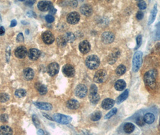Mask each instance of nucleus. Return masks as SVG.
Here are the masks:
<instances>
[{
	"instance_id": "f257e3e1",
	"label": "nucleus",
	"mask_w": 160,
	"mask_h": 135,
	"mask_svg": "<svg viewBox=\"0 0 160 135\" xmlns=\"http://www.w3.org/2000/svg\"><path fill=\"white\" fill-rule=\"evenodd\" d=\"M157 71L153 69L146 72L144 76V81L145 84L150 88H154L156 84V77Z\"/></svg>"
},
{
	"instance_id": "f03ea898",
	"label": "nucleus",
	"mask_w": 160,
	"mask_h": 135,
	"mask_svg": "<svg viewBox=\"0 0 160 135\" xmlns=\"http://www.w3.org/2000/svg\"><path fill=\"white\" fill-rule=\"evenodd\" d=\"M86 65L87 68L90 70H95L97 69L100 65V60L99 57L95 55L89 56L86 58Z\"/></svg>"
},
{
	"instance_id": "7ed1b4c3",
	"label": "nucleus",
	"mask_w": 160,
	"mask_h": 135,
	"mask_svg": "<svg viewBox=\"0 0 160 135\" xmlns=\"http://www.w3.org/2000/svg\"><path fill=\"white\" fill-rule=\"evenodd\" d=\"M143 54L141 51H137L134 54L132 59V70L137 72L140 69L142 63Z\"/></svg>"
},
{
	"instance_id": "20e7f679",
	"label": "nucleus",
	"mask_w": 160,
	"mask_h": 135,
	"mask_svg": "<svg viewBox=\"0 0 160 135\" xmlns=\"http://www.w3.org/2000/svg\"><path fill=\"white\" fill-rule=\"evenodd\" d=\"M89 100L93 104H97L100 100V96L97 93V88L95 84H92L90 87Z\"/></svg>"
},
{
	"instance_id": "39448f33",
	"label": "nucleus",
	"mask_w": 160,
	"mask_h": 135,
	"mask_svg": "<svg viewBox=\"0 0 160 135\" xmlns=\"http://www.w3.org/2000/svg\"><path fill=\"white\" fill-rule=\"evenodd\" d=\"M53 118L56 122L62 124H69L72 120V117H70V116L65 115H63V114H60V113L54 114L53 115Z\"/></svg>"
},
{
	"instance_id": "423d86ee",
	"label": "nucleus",
	"mask_w": 160,
	"mask_h": 135,
	"mask_svg": "<svg viewBox=\"0 0 160 135\" xmlns=\"http://www.w3.org/2000/svg\"><path fill=\"white\" fill-rule=\"evenodd\" d=\"M107 78V71L104 70H99L96 72L94 76V81L98 84L104 82Z\"/></svg>"
},
{
	"instance_id": "0eeeda50",
	"label": "nucleus",
	"mask_w": 160,
	"mask_h": 135,
	"mask_svg": "<svg viewBox=\"0 0 160 135\" xmlns=\"http://www.w3.org/2000/svg\"><path fill=\"white\" fill-rule=\"evenodd\" d=\"M87 88L86 85L83 84H80L77 85L75 88V95L79 98H84L87 94Z\"/></svg>"
},
{
	"instance_id": "6e6552de",
	"label": "nucleus",
	"mask_w": 160,
	"mask_h": 135,
	"mask_svg": "<svg viewBox=\"0 0 160 135\" xmlns=\"http://www.w3.org/2000/svg\"><path fill=\"white\" fill-rule=\"evenodd\" d=\"M80 19V15L76 12H71L68 14L67 16V22L72 25H75L79 22Z\"/></svg>"
},
{
	"instance_id": "1a4fd4ad",
	"label": "nucleus",
	"mask_w": 160,
	"mask_h": 135,
	"mask_svg": "<svg viewBox=\"0 0 160 135\" xmlns=\"http://www.w3.org/2000/svg\"><path fill=\"white\" fill-rule=\"evenodd\" d=\"M38 7L42 12H46L53 7V3L49 1H41L38 4Z\"/></svg>"
},
{
	"instance_id": "9d476101",
	"label": "nucleus",
	"mask_w": 160,
	"mask_h": 135,
	"mask_svg": "<svg viewBox=\"0 0 160 135\" xmlns=\"http://www.w3.org/2000/svg\"><path fill=\"white\" fill-rule=\"evenodd\" d=\"M42 38L44 43L47 45L52 44L55 40V37L53 34L49 31H45L42 35Z\"/></svg>"
},
{
	"instance_id": "9b49d317",
	"label": "nucleus",
	"mask_w": 160,
	"mask_h": 135,
	"mask_svg": "<svg viewBox=\"0 0 160 135\" xmlns=\"http://www.w3.org/2000/svg\"><path fill=\"white\" fill-rule=\"evenodd\" d=\"M63 74L68 77H72L75 76V70L74 67L70 64H66L62 69Z\"/></svg>"
},
{
	"instance_id": "f8f14e48",
	"label": "nucleus",
	"mask_w": 160,
	"mask_h": 135,
	"mask_svg": "<svg viewBox=\"0 0 160 135\" xmlns=\"http://www.w3.org/2000/svg\"><path fill=\"white\" fill-rule=\"evenodd\" d=\"M60 69V66L57 63H50L47 68L48 73L51 76H54L58 73Z\"/></svg>"
},
{
	"instance_id": "ddd939ff",
	"label": "nucleus",
	"mask_w": 160,
	"mask_h": 135,
	"mask_svg": "<svg viewBox=\"0 0 160 135\" xmlns=\"http://www.w3.org/2000/svg\"><path fill=\"white\" fill-rule=\"evenodd\" d=\"M102 42L105 44H110L115 40V35L111 32H105L101 35Z\"/></svg>"
},
{
	"instance_id": "4468645a",
	"label": "nucleus",
	"mask_w": 160,
	"mask_h": 135,
	"mask_svg": "<svg viewBox=\"0 0 160 135\" xmlns=\"http://www.w3.org/2000/svg\"><path fill=\"white\" fill-rule=\"evenodd\" d=\"M14 54L17 58L22 59L27 56L28 54V51L27 48L24 47V46H19L15 50Z\"/></svg>"
},
{
	"instance_id": "2eb2a0df",
	"label": "nucleus",
	"mask_w": 160,
	"mask_h": 135,
	"mask_svg": "<svg viewBox=\"0 0 160 135\" xmlns=\"http://www.w3.org/2000/svg\"><path fill=\"white\" fill-rule=\"evenodd\" d=\"M90 48L91 46L90 43L87 40H84L81 41L79 45V49L81 52L83 54L88 53L90 50Z\"/></svg>"
},
{
	"instance_id": "dca6fc26",
	"label": "nucleus",
	"mask_w": 160,
	"mask_h": 135,
	"mask_svg": "<svg viewBox=\"0 0 160 135\" xmlns=\"http://www.w3.org/2000/svg\"><path fill=\"white\" fill-rule=\"evenodd\" d=\"M40 52L39 50L36 48L30 49L28 52V58L32 61H36L38 60L40 56Z\"/></svg>"
},
{
	"instance_id": "f3484780",
	"label": "nucleus",
	"mask_w": 160,
	"mask_h": 135,
	"mask_svg": "<svg viewBox=\"0 0 160 135\" xmlns=\"http://www.w3.org/2000/svg\"><path fill=\"white\" fill-rule=\"evenodd\" d=\"M80 11L82 14L86 16H90L93 13V9L89 4H83L80 7Z\"/></svg>"
},
{
	"instance_id": "a211bd4d",
	"label": "nucleus",
	"mask_w": 160,
	"mask_h": 135,
	"mask_svg": "<svg viewBox=\"0 0 160 135\" xmlns=\"http://www.w3.org/2000/svg\"><path fill=\"white\" fill-rule=\"evenodd\" d=\"M34 105L38 108L40 109H42V110L51 111L53 109L52 105L49 103L37 102H34Z\"/></svg>"
},
{
	"instance_id": "6ab92c4d",
	"label": "nucleus",
	"mask_w": 160,
	"mask_h": 135,
	"mask_svg": "<svg viewBox=\"0 0 160 135\" xmlns=\"http://www.w3.org/2000/svg\"><path fill=\"white\" fill-rule=\"evenodd\" d=\"M115 102L111 98H105L102 101L101 103V106L103 109L105 110H108L112 108V107L115 105Z\"/></svg>"
},
{
	"instance_id": "aec40b11",
	"label": "nucleus",
	"mask_w": 160,
	"mask_h": 135,
	"mask_svg": "<svg viewBox=\"0 0 160 135\" xmlns=\"http://www.w3.org/2000/svg\"><path fill=\"white\" fill-rule=\"evenodd\" d=\"M23 75L24 78L27 81L32 80L34 77V72L31 68H26L23 71Z\"/></svg>"
},
{
	"instance_id": "412c9836",
	"label": "nucleus",
	"mask_w": 160,
	"mask_h": 135,
	"mask_svg": "<svg viewBox=\"0 0 160 135\" xmlns=\"http://www.w3.org/2000/svg\"><path fill=\"white\" fill-rule=\"evenodd\" d=\"M80 103L75 99H70L66 103V106L70 109L75 110L80 107Z\"/></svg>"
},
{
	"instance_id": "4be33fe9",
	"label": "nucleus",
	"mask_w": 160,
	"mask_h": 135,
	"mask_svg": "<svg viewBox=\"0 0 160 135\" xmlns=\"http://www.w3.org/2000/svg\"><path fill=\"white\" fill-rule=\"evenodd\" d=\"M157 12H158L157 4L156 3L154 5V6H153V7L152 10V11H151V13L150 14V16H149V20H148V25H149L152 24L154 22L155 19V18H156Z\"/></svg>"
},
{
	"instance_id": "5701e85b",
	"label": "nucleus",
	"mask_w": 160,
	"mask_h": 135,
	"mask_svg": "<svg viewBox=\"0 0 160 135\" xmlns=\"http://www.w3.org/2000/svg\"><path fill=\"white\" fill-rule=\"evenodd\" d=\"M126 87V84L125 82V81H123L122 79H119L116 82L115 84V89L117 91H122L125 89Z\"/></svg>"
},
{
	"instance_id": "b1692460",
	"label": "nucleus",
	"mask_w": 160,
	"mask_h": 135,
	"mask_svg": "<svg viewBox=\"0 0 160 135\" xmlns=\"http://www.w3.org/2000/svg\"><path fill=\"white\" fill-rule=\"evenodd\" d=\"M36 88L37 89L38 91L39 92V94L41 95H45L48 92V88L45 85L40 84L39 82H38L36 84Z\"/></svg>"
},
{
	"instance_id": "393cba45",
	"label": "nucleus",
	"mask_w": 160,
	"mask_h": 135,
	"mask_svg": "<svg viewBox=\"0 0 160 135\" xmlns=\"http://www.w3.org/2000/svg\"><path fill=\"white\" fill-rule=\"evenodd\" d=\"M13 130L9 126H2L0 127V135H12Z\"/></svg>"
},
{
	"instance_id": "a878e982",
	"label": "nucleus",
	"mask_w": 160,
	"mask_h": 135,
	"mask_svg": "<svg viewBox=\"0 0 160 135\" xmlns=\"http://www.w3.org/2000/svg\"><path fill=\"white\" fill-rule=\"evenodd\" d=\"M129 96V90H125L124 92H123L122 94L119 96L116 99L117 104H120L122 102H124Z\"/></svg>"
},
{
	"instance_id": "bb28decb",
	"label": "nucleus",
	"mask_w": 160,
	"mask_h": 135,
	"mask_svg": "<svg viewBox=\"0 0 160 135\" xmlns=\"http://www.w3.org/2000/svg\"><path fill=\"white\" fill-rule=\"evenodd\" d=\"M144 119L145 123L151 124L155 121V116L152 113H147L144 116Z\"/></svg>"
},
{
	"instance_id": "cd10ccee",
	"label": "nucleus",
	"mask_w": 160,
	"mask_h": 135,
	"mask_svg": "<svg viewBox=\"0 0 160 135\" xmlns=\"http://www.w3.org/2000/svg\"><path fill=\"white\" fill-rule=\"evenodd\" d=\"M134 129H135V126L133 124L131 123H127L125 124L124 127H123V130L125 133H131L134 132Z\"/></svg>"
},
{
	"instance_id": "c85d7f7f",
	"label": "nucleus",
	"mask_w": 160,
	"mask_h": 135,
	"mask_svg": "<svg viewBox=\"0 0 160 135\" xmlns=\"http://www.w3.org/2000/svg\"><path fill=\"white\" fill-rule=\"evenodd\" d=\"M102 117V113L99 111H96L93 113L90 116V119L92 121H99Z\"/></svg>"
},
{
	"instance_id": "c756f323",
	"label": "nucleus",
	"mask_w": 160,
	"mask_h": 135,
	"mask_svg": "<svg viewBox=\"0 0 160 135\" xmlns=\"http://www.w3.org/2000/svg\"><path fill=\"white\" fill-rule=\"evenodd\" d=\"M126 67L124 65L120 64V65H119L117 67L116 70V74L118 76H122V75H123V74L125 73L126 72Z\"/></svg>"
},
{
	"instance_id": "7c9ffc66",
	"label": "nucleus",
	"mask_w": 160,
	"mask_h": 135,
	"mask_svg": "<svg viewBox=\"0 0 160 135\" xmlns=\"http://www.w3.org/2000/svg\"><path fill=\"white\" fill-rule=\"evenodd\" d=\"M64 39L66 41V42H68H68H72V41H74L75 40V37L73 33H67L65 35Z\"/></svg>"
},
{
	"instance_id": "2f4dec72",
	"label": "nucleus",
	"mask_w": 160,
	"mask_h": 135,
	"mask_svg": "<svg viewBox=\"0 0 160 135\" xmlns=\"http://www.w3.org/2000/svg\"><path fill=\"white\" fill-rule=\"evenodd\" d=\"M14 94L18 98H22L26 96L27 92L24 89H19L16 90Z\"/></svg>"
},
{
	"instance_id": "473e14b6",
	"label": "nucleus",
	"mask_w": 160,
	"mask_h": 135,
	"mask_svg": "<svg viewBox=\"0 0 160 135\" xmlns=\"http://www.w3.org/2000/svg\"><path fill=\"white\" fill-rule=\"evenodd\" d=\"M117 108H113L112 109L108 112L107 113L105 116V119H110L113 116H114L115 115H116V114L117 113Z\"/></svg>"
},
{
	"instance_id": "72a5a7b5",
	"label": "nucleus",
	"mask_w": 160,
	"mask_h": 135,
	"mask_svg": "<svg viewBox=\"0 0 160 135\" xmlns=\"http://www.w3.org/2000/svg\"><path fill=\"white\" fill-rule=\"evenodd\" d=\"M9 98L10 96L7 93H1V94H0V102H6L9 100Z\"/></svg>"
},
{
	"instance_id": "f704fd0d",
	"label": "nucleus",
	"mask_w": 160,
	"mask_h": 135,
	"mask_svg": "<svg viewBox=\"0 0 160 135\" xmlns=\"http://www.w3.org/2000/svg\"><path fill=\"white\" fill-rule=\"evenodd\" d=\"M136 124L139 126H143L145 124V121H144V117L142 116H138L136 118Z\"/></svg>"
},
{
	"instance_id": "c9c22d12",
	"label": "nucleus",
	"mask_w": 160,
	"mask_h": 135,
	"mask_svg": "<svg viewBox=\"0 0 160 135\" xmlns=\"http://www.w3.org/2000/svg\"><path fill=\"white\" fill-rule=\"evenodd\" d=\"M136 42H137V46L136 47L135 49H137L140 47V46L142 43V37L141 35H138L136 38Z\"/></svg>"
},
{
	"instance_id": "e433bc0d",
	"label": "nucleus",
	"mask_w": 160,
	"mask_h": 135,
	"mask_svg": "<svg viewBox=\"0 0 160 135\" xmlns=\"http://www.w3.org/2000/svg\"><path fill=\"white\" fill-rule=\"evenodd\" d=\"M32 119H33V122L34 125L37 127H39L40 125V123L39 121V119L37 117V116H36V115H33L32 117Z\"/></svg>"
},
{
	"instance_id": "4c0bfd02",
	"label": "nucleus",
	"mask_w": 160,
	"mask_h": 135,
	"mask_svg": "<svg viewBox=\"0 0 160 135\" xmlns=\"http://www.w3.org/2000/svg\"><path fill=\"white\" fill-rule=\"evenodd\" d=\"M137 5H138V8L140 9V10H144V9H146V7H147V5H146V2L144 1H138Z\"/></svg>"
},
{
	"instance_id": "58836bf2",
	"label": "nucleus",
	"mask_w": 160,
	"mask_h": 135,
	"mask_svg": "<svg viewBox=\"0 0 160 135\" xmlns=\"http://www.w3.org/2000/svg\"><path fill=\"white\" fill-rule=\"evenodd\" d=\"M45 19H46V22H48V23H52V22H53L54 21L55 18L53 16V15L48 14V15H46V16Z\"/></svg>"
},
{
	"instance_id": "ea45409f",
	"label": "nucleus",
	"mask_w": 160,
	"mask_h": 135,
	"mask_svg": "<svg viewBox=\"0 0 160 135\" xmlns=\"http://www.w3.org/2000/svg\"><path fill=\"white\" fill-rule=\"evenodd\" d=\"M16 41H18V42H20V43L24 42V35L22 33H20L18 34L17 37H16Z\"/></svg>"
},
{
	"instance_id": "a19ab883",
	"label": "nucleus",
	"mask_w": 160,
	"mask_h": 135,
	"mask_svg": "<svg viewBox=\"0 0 160 135\" xmlns=\"http://www.w3.org/2000/svg\"><path fill=\"white\" fill-rule=\"evenodd\" d=\"M8 119H9V117L6 114H3V115L0 116V120H1V121L3 123L7 122Z\"/></svg>"
},
{
	"instance_id": "79ce46f5",
	"label": "nucleus",
	"mask_w": 160,
	"mask_h": 135,
	"mask_svg": "<svg viewBox=\"0 0 160 135\" xmlns=\"http://www.w3.org/2000/svg\"><path fill=\"white\" fill-rule=\"evenodd\" d=\"M144 17V14L141 11H138L137 14H136V18L138 20H142Z\"/></svg>"
},
{
	"instance_id": "37998d69",
	"label": "nucleus",
	"mask_w": 160,
	"mask_h": 135,
	"mask_svg": "<svg viewBox=\"0 0 160 135\" xmlns=\"http://www.w3.org/2000/svg\"><path fill=\"white\" fill-rule=\"evenodd\" d=\"M27 16L28 17H30V18H36V17H37V16H36V14L35 13V12H33V11H29L27 13Z\"/></svg>"
},
{
	"instance_id": "c03bdc74",
	"label": "nucleus",
	"mask_w": 160,
	"mask_h": 135,
	"mask_svg": "<svg viewBox=\"0 0 160 135\" xmlns=\"http://www.w3.org/2000/svg\"><path fill=\"white\" fill-rule=\"evenodd\" d=\"M35 3V1H27L25 2V4L28 6H32Z\"/></svg>"
},
{
	"instance_id": "a18cd8bd",
	"label": "nucleus",
	"mask_w": 160,
	"mask_h": 135,
	"mask_svg": "<svg viewBox=\"0 0 160 135\" xmlns=\"http://www.w3.org/2000/svg\"><path fill=\"white\" fill-rule=\"evenodd\" d=\"M17 25V21L15 19L14 20H12V22H11V24H10V27H15Z\"/></svg>"
},
{
	"instance_id": "49530a36",
	"label": "nucleus",
	"mask_w": 160,
	"mask_h": 135,
	"mask_svg": "<svg viewBox=\"0 0 160 135\" xmlns=\"http://www.w3.org/2000/svg\"><path fill=\"white\" fill-rule=\"evenodd\" d=\"M5 33V28L3 26L0 28V35H3Z\"/></svg>"
},
{
	"instance_id": "de8ad7c7",
	"label": "nucleus",
	"mask_w": 160,
	"mask_h": 135,
	"mask_svg": "<svg viewBox=\"0 0 160 135\" xmlns=\"http://www.w3.org/2000/svg\"><path fill=\"white\" fill-rule=\"evenodd\" d=\"M42 115H43L46 118H47L48 119H49V120H53V118H51L49 115H48V114H46V113H42Z\"/></svg>"
},
{
	"instance_id": "09e8293b",
	"label": "nucleus",
	"mask_w": 160,
	"mask_h": 135,
	"mask_svg": "<svg viewBox=\"0 0 160 135\" xmlns=\"http://www.w3.org/2000/svg\"><path fill=\"white\" fill-rule=\"evenodd\" d=\"M56 12H57V10H56L55 8H54V7H53L52 9H51L49 10V13H50V14H54L56 13Z\"/></svg>"
},
{
	"instance_id": "8fccbe9b",
	"label": "nucleus",
	"mask_w": 160,
	"mask_h": 135,
	"mask_svg": "<svg viewBox=\"0 0 160 135\" xmlns=\"http://www.w3.org/2000/svg\"><path fill=\"white\" fill-rule=\"evenodd\" d=\"M38 134L39 135H44V134H45V133H44L43 130L40 129V130H39L38 132Z\"/></svg>"
},
{
	"instance_id": "3c124183",
	"label": "nucleus",
	"mask_w": 160,
	"mask_h": 135,
	"mask_svg": "<svg viewBox=\"0 0 160 135\" xmlns=\"http://www.w3.org/2000/svg\"><path fill=\"white\" fill-rule=\"evenodd\" d=\"M0 21H1V16H0Z\"/></svg>"
},
{
	"instance_id": "603ef678",
	"label": "nucleus",
	"mask_w": 160,
	"mask_h": 135,
	"mask_svg": "<svg viewBox=\"0 0 160 135\" xmlns=\"http://www.w3.org/2000/svg\"><path fill=\"white\" fill-rule=\"evenodd\" d=\"M1 25H0V28H1Z\"/></svg>"
}]
</instances>
